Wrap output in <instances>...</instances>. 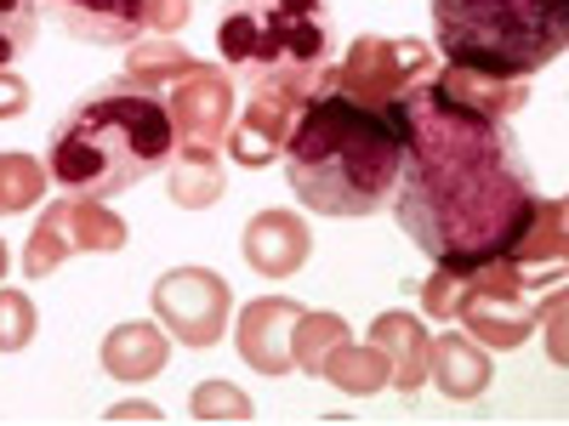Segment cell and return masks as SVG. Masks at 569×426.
<instances>
[{
  "label": "cell",
  "mask_w": 569,
  "mask_h": 426,
  "mask_svg": "<svg viewBox=\"0 0 569 426\" xmlns=\"http://www.w3.org/2000/svg\"><path fill=\"white\" fill-rule=\"evenodd\" d=\"M240 251H246L251 273H262V278H291V273H302V262H308V251H313V233H308V222H302L297 211H257V216L246 222Z\"/></svg>",
  "instance_id": "14"
},
{
  "label": "cell",
  "mask_w": 569,
  "mask_h": 426,
  "mask_svg": "<svg viewBox=\"0 0 569 426\" xmlns=\"http://www.w3.org/2000/svg\"><path fill=\"white\" fill-rule=\"evenodd\" d=\"M40 12L63 34L91 40V45H131L142 40V18L149 0H40Z\"/></svg>",
  "instance_id": "13"
},
{
  "label": "cell",
  "mask_w": 569,
  "mask_h": 426,
  "mask_svg": "<svg viewBox=\"0 0 569 426\" xmlns=\"http://www.w3.org/2000/svg\"><path fill=\"white\" fill-rule=\"evenodd\" d=\"M171 149H177V131L160 91H142L131 80H103L58 120L52 149H46V176L63 182V194L109 205L114 194L166 171Z\"/></svg>",
  "instance_id": "3"
},
{
  "label": "cell",
  "mask_w": 569,
  "mask_h": 426,
  "mask_svg": "<svg viewBox=\"0 0 569 426\" xmlns=\"http://www.w3.org/2000/svg\"><path fill=\"white\" fill-rule=\"evenodd\" d=\"M166 114L177 149H222L233 125V80L217 63H194L182 80L166 85Z\"/></svg>",
  "instance_id": "10"
},
{
  "label": "cell",
  "mask_w": 569,
  "mask_h": 426,
  "mask_svg": "<svg viewBox=\"0 0 569 426\" xmlns=\"http://www.w3.org/2000/svg\"><path fill=\"white\" fill-rule=\"evenodd\" d=\"M536 267H518L512 256H496L485 267H439L421 284L427 318H456L485 353H512L530 342V329L541 318L536 307Z\"/></svg>",
  "instance_id": "6"
},
{
  "label": "cell",
  "mask_w": 569,
  "mask_h": 426,
  "mask_svg": "<svg viewBox=\"0 0 569 426\" xmlns=\"http://www.w3.org/2000/svg\"><path fill=\"white\" fill-rule=\"evenodd\" d=\"M46 200V165L34 154H0V216H23Z\"/></svg>",
  "instance_id": "23"
},
{
  "label": "cell",
  "mask_w": 569,
  "mask_h": 426,
  "mask_svg": "<svg viewBox=\"0 0 569 426\" xmlns=\"http://www.w3.org/2000/svg\"><path fill=\"white\" fill-rule=\"evenodd\" d=\"M40 29V0H0V69H7Z\"/></svg>",
  "instance_id": "27"
},
{
  "label": "cell",
  "mask_w": 569,
  "mask_h": 426,
  "mask_svg": "<svg viewBox=\"0 0 569 426\" xmlns=\"http://www.w3.org/2000/svg\"><path fill=\"white\" fill-rule=\"evenodd\" d=\"M217 52L233 85L308 103L337 69V18L330 0H228Z\"/></svg>",
  "instance_id": "4"
},
{
  "label": "cell",
  "mask_w": 569,
  "mask_h": 426,
  "mask_svg": "<svg viewBox=\"0 0 569 426\" xmlns=\"http://www.w3.org/2000/svg\"><path fill=\"white\" fill-rule=\"evenodd\" d=\"M433 85L445 98L479 109V114H496V120H512L518 109L530 103V80H501V74H485V69H461V63H445L433 74Z\"/></svg>",
  "instance_id": "18"
},
{
  "label": "cell",
  "mask_w": 569,
  "mask_h": 426,
  "mask_svg": "<svg viewBox=\"0 0 569 426\" xmlns=\"http://www.w3.org/2000/svg\"><path fill=\"white\" fill-rule=\"evenodd\" d=\"M370 342L382 347V358H388V387H399L405 398L421 393V382H427V347H433L427 324L416 313H382L370 324Z\"/></svg>",
  "instance_id": "16"
},
{
  "label": "cell",
  "mask_w": 569,
  "mask_h": 426,
  "mask_svg": "<svg viewBox=\"0 0 569 426\" xmlns=\"http://www.w3.org/2000/svg\"><path fill=\"white\" fill-rule=\"evenodd\" d=\"M405 165L393 187V216L433 267H485L512 256L541 205L530 160L507 120L479 114L427 80L399 103Z\"/></svg>",
  "instance_id": "1"
},
{
  "label": "cell",
  "mask_w": 569,
  "mask_h": 426,
  "mask_svg": "<svg viewBox=\"0 0 569 426\" xmlns=\"http://www.w3.org/2000/svg\"><path fill=\"white\" fill-rule=\"evenodd\" d=\"M103 369L114 375V382H154V375L171 364V342L160 324H114L103 336Z\"/></svg>",
  "instance_id": "17"
},
{
  "label": "cell",
  "mask_w": 569,
  "mask_h": 426,
  "mask_svg": "<svg viewBox=\"0 0 569 426\" xmlns=\"http://www.w3.org/2000/svg\"><path fill=\"white\" fill-rule=\"evenodd\" d=\"M337 342H348V318H342V313H308V307H302V318H297V329H291V369L319 375L325 353L337 347Z\"/></svg>",
  "instance_id": "24"
},
{
  "label": "cell",
  "mask_w": 569,
  "mask_h": 426,
  "mask_svg": "<svg viewBox=\"0 0 569 426\" xmlns=\"http://www.w3.org/2000/svg\"><path fill=\"white\" fill-rule=\"evenodd\" d=\"M439 74V58L427 40H393V34H359L348 45V58H337L330 69V85L348 91L359 103H376V109H393L405 103L416 85H427Z\"/></svg>",
  "instance_id": "7"
},
{
  "label": "cell",
  "mask_w": 569,
  "mask_h": 426,
  "mask_svg": "<svg viewBox=\"0 0 569 426\" xmlns=\"http://www.w3.org/2000/svg\"><path fill=\"white\" fill-rule=\"evenodd\" d=\"M563 200H541L530 227H525V240L512 245V262L518 267H563Z\"/></svg>",
  "instance_id": "22"
},
{
  "label": "cell",
  "mask_w": 569,
  "mask_h": 426,
  "mask_svg": "<svg viewBox=\"0 0 569 426\" xmlns=\"http://www.w3.org/2000/svg\"><path fill=\"white\" fill-rule=\"evenodd\" d=\"M302 307L284 296H257L246 302L240 324H233V347L257 375H284L291 369V329H297Z\"/></svg>",
  "instance_id": "12"
},
{
  "label": "cell",
  "mask_w": 569,
  "mask_h": 426,
  "mask_svg": "<svg viewBox=\"0 0 569 426\" xmlns=\"http://www.w3.org/2000/svg\"><path fill=\"white\" fill-rule=\"evenodd\" d=\"M541 318L552 324V358L563 364V336H558V318H563V291H552V296H547V313H541Z\"/></svg>",
  "instance_id": "30"
},
{
  "label": "cell",
  "mask_w": 569,
  "mask_h": 426,
  "mask_svg": "<svg viewBox=\"0 0 569 426\" xmlns=\"http://www.w3.org/2000/svg\"><path fill=\"white\" fill-rule=\"evenodd\" d=\"M222 187H228L222 149H171V160H166V194H171V205L206 211V205L222 200Z\"/></svg>",
  "instance_id": "19"
},
{
  "label": "cell",
  "mask_w": 569,
  "mask_h": 426,
  "mask_svg": "<svg viewBox=\"0 0 569 426\" xmlns=\"http://www.w3.org/2000/svg\"><path fill=\"white\" fill-rule=\"evenodd\" d=\"M23 109H29V85L12 69H0V120H18Z\"/></svg>",
  "instance_id": "29"
},
{
  "label": "cell",
  "mask_w": 569,
  "mask_h": 426,
  "mask_svg": "<svg viewBox=\"0 0 569 426\" xmlns=\"http://www.w3.org/2000/svg\"><path fill=\"white\" fill-rule=\"evenodd\" d=\"M188 18H194V0H149V18H142V29H154V34H177Z\"/></svg>",
  "instance_id": "28"
},
{
  "label": "cell",
  "mask_w": 569,
  "mask_h": 426,
  "mask_svg": "<svg viewBox=\"0 0 569 426\" xmlns=\"http://www.w3.org/2000/svg\"><path fill=\"white\" fill-rule=\"evenodd\" d=\"M445 63L530 80L569 45V0H427Z\"/></svg>",
  "instance_id": "5"
},
{
  "label": "cell",
  "mask_w": 569,
  "mask_h": 426,
  "mask_svg": "<svg viewBox=\"0 0 569 426\" xmlns=\"http://www.w3.org/2000/svg\"><path fill=\"white\" fill-rule=\"evenodd\" d=\"M228 278L211 267H171L154 284V318H166L182 347H217L228 329Z\"/></svg>",
  "instance_id": "9"
},
{
  "label": "cell",
  "mask_w": 569,
  "mask_h": 426,
  "mask_svg": "<svg viewBox=\"0 0 569 426\" xmlns=\"http://www.w3.org/2000/svg\"><path fill=\"white\" fill-rule=\"evenodd\" d=\"M40 329V313L29 302V291H12V284H0V353H23Z\"/></svg>",
  "instance_id": "25"
},
{
  "label": "cell",
  "mask_w": 569,
  "mask_h": 426,
  "mask_svg": "<svg viewBox=\"0 0 569 426\" xmlns=\"http://www.w3.org/2000/svg\"><path fill=\"white\" fill-rule=\"evenodd\" d=\"M302 114V98H273V91H251V109L228 125V160L246 165V171H262L284 154V142H291V125Z\"/></svg>",
  "instance_id": "11"
},
{
  "label": "cell",
  "mask_w": 569,
  "mask_h": 426,
  "mask_svg": "<svg viewBox=\"0 0 569 426\" xmlns=\"http://www.w3.org/2000/svg\"><path fill=\"white\" fill-rule=\"evenodd\" d=\"M490 353L467 336V329H445V336H433V347H427V382H439V393L450 404H467V398H479L490 387Z\"/></svg>",
  "instance_id": "15"
},
{
  "label": "cell",
  "mask_w": 569,
  "mask_h": 426,
  "mask_svg": "<svg viewBox=\"0 0 569 426\" xmlns=\"http://www.w3.org/2000/svg\"><path fill=\"white\" fill-rule=\"evenodd\" d=\"M284 182L313 216H376L405 165V114L359 103L325 85L302 103L291 142H284Z\"/></svg>",
  "instance_id": "2"
},
{
  "label": "cell",
  "mask_w": 569,
  "mask_h": 426,
  "mask_svg": "<svg viewBox=\"0 0 569 426\" xmlns=\"http://www.w3.org/2000/svg\"><path fill=\"white\" fill-rule=\"evenodd\" d=\"M188 415L194 420H251L257 409L233 382H200L194 398H188Z\"/></svg>",
  "instance_id": "26"
},
{
  "label": "cell",
  "mask_w": 569,
  "mask_h": 426,
  "mask_svg": "<svg viewBox=\"0 0 569 426\" xmlns=\"http://www.w3.org/2000/svg\"><path fill=\"white\" fill-rule=\"evenodd\" d=\"M120 245H126V222L103 200L63 194V200L46 205V216L34 222L29 245H23V273L46 278V273H58L69 256H114Z\"/></svg>",
  "instance_id": "8"
},
{
  "label": "cell",
  "mask_w": 569,
  "mask_h": 426,
  "mask_svg": "<svg viewBox=\"0 0 569 426\" xmlns=\"http://www.w3.org/2000/svg\"><path fill=\"white\" fill-rule=\"evenodd\" d=\"M194 63L200 58L182 52V45H171V40H131L126 45V80L142 85V91H166L171 80H182Z\"/></svg>",
  "instance_id": "21"
},
{
  "label": "cell",
  "mask_w": 569,
  "mask_h": 426,
  "mask_svg": "<svg viewBox=\"0 0 569 426\" xmlns=\"http://www.w3.org/2000/svg\"><path fill=\"white\" fill-rule=\"evenodd\" d=\"M7 262H12V251H7V240H0V273H7Z\"/></svg>",
  "instance_id": "32"
},
{
  "label": "cell",
  "mask_w": 569,
  "mask_h": 426,
  "mask_svg": "<svg viewBox=\"0 0 569 426\" xmlns=\"http://www.w3.org/2000/svg\"><path fill=\"white\" fill-rule=\"evenodd\" d=\"M313 382H330L337 393H348V398H370V393H382L388 387V358H382V347L376 342H337L325 353V364H319V375Z\"/></svg>",
  "instance_id": "20"
},
{
  "label": "cell",
  "mask_w": 569,
  "mask_h": 426,
  "mask_svg": "<svg viewBox=\"0 0 569 426\" xmlns=\"http://www.w3.org/2000/svg\"><path fill=\"white\" fill-rule=\"evenodd\" d=\"M109 420H160V409H154V404H142V398H131V404H114Z\"/></svg>",
  "instance_id": "31"
}]
</instances>
